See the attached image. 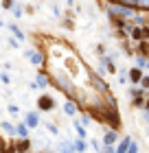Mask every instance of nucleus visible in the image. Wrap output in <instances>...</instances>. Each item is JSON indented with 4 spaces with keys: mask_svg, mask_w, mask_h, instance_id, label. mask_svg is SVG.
I'll return each instance as SVG.
<instances>
[{
    "mask_svg": "<svg viewBox=\"0 0 149 153\" xmlns=\"http://www.w3.org/2000/svg\"><path fill=\"white\" fill-rule=\"evenodd\" d=\"M40 107L42 109H53L55 107V101L50 99V96H42V99H40Z\"/></svg>",
    "mask_w": 149,
    "mask_h": 153,
    "instance_id": "f257e3e1",
    "label": "nucleus"
},
{
    "mask_svg": "<svg viewBox=\"0 0 149 153\" xmlns=\"http://www.w3.org/2000/svg\"><path fill=\"white\" fill-rule=\"evenodd\" d=\"M129 147H132V144H129V138H123V142H121V147L116 149V153H127Z\"/></svg>",
    "mask_w": 149,
    "mask_h": 153,
    "instance_id": "f03ea898",
    "label": "nucleus"
},
{
    "mask_svg": "<svg viewBox=\"0 0 149 153\" xmlns=\"http://www.w3.org/2000/svg\"><path fill=\"white\" fill-rule=\"evenodd\" d=\"M129 77H132V81H140V77H143V74H140L138 68H134L132 72H129Z\"/></svg>",
    "mask_w": 149,
    "mask_h": 153,
    "instance_id": "7ed1b4c3",
    "label": "nucleus"
},
{
    "mask_svg": "<svg viewBox=\"0 0 149 153\" xmlns=\"http://www.w3.org/2000/svg\"><path fill=\"white\" fill-rule=\"evenodd\" d=\"M26 149H29V142H26V140H22V142L18 144V153H24Z\"/></svg>",
    "mask_w": 149,
    "mask_h": 153,
    "instance_id": "20e7f679",
    "label": "nucleus"
},
{
    "mask_svg": "<svg viewBox=\"0 0 149 153\" xmlns=\"http://www.w3.org/2000/svg\"><path fill=\"white\" fill-rule=\"evenodd\" d=\"M114 138H116V133H114V131H110V133H105V144H110V142H114Z\"/></svg>",
    "mask_w": 149,
    "mask_h": 153,
    "instance_id": "39448f33",
    "label": "nucleus"
},
{
    "mask_svg": "<svg viewBox=\"0 0 149 153\" xmlns=\"http://www.w3.org/2000/svg\"><path fill=\"white\" fill-rule=\"evenodd\" d=\"M31 61H33V64H42V55H40V53L31 55Z\"/></svg>",
    "mask_w": 149,
    "mask_h": 153,
    "instance_id": "423d86ee",
    "label": "nucleus"
},
{
    "mask_svg": "<svg viewBox=\"0 0 149 153\" xmlns=\"http://www.w3.org/2000/svg\"><path fill=\"white\" fill-rule=\"evenodd\" d=\"M64 109H66V112H68V114H74V109H77V107H74V103H70V101H68Z\"/></svg>",
    "mask_w": 149,
    "mask_h": 153,
    "instance_id": "0eeeda50",
    "label": "nucleus"
},
{
    "mask_svg": "<svg viewBox=\"0 0 149 153\" xmlns=\"http://www.w3.org/2000/svg\"><path fill=\"white\" fill-rule=\"evenodd\" d=\"M26 120H29V125H31V127H35V125H37V116H35V114H31V116H29Z\"/></svg>",
    "mask_w": 149,
    "mask_h": 153,
    "instance_id": "6e6552de",
    "label": "nucleus"
},
{
    "mask_svg": "<svg viewBox=\"0 0 149 153\" xmlns=\"http://www.w3.org/2000/svg\"><path fill=\"white\" fill-rule=\"evenodd\" d=\"M143 35H147V33H145V31H140V29H136V31H134V37H136V40H140Z\"/></svg>",
    "mask_w": 149,
    "mask_h": 153,
    "instance_id": "1a4fd4ad",
    "label": "nucleus"
},
{
    "mask_svg": "<svg viewBox=\"0 0 149 153\" xmlns=\"http://www.w3.org/2000/svg\"><path fill=\"white\" fill-rule=\"evenodd\" d=\"M2 129H5V131H7V133H11V131H13V127H11V125H9V123H2Z\"/></svg>",
    "mask_w": 149,
    "mask_h": 153,
    "instance_id": "9d476101",
    "label": "nucleus"
},
{
    "mask_svg": "<svg viewBox=\"0 0 149 153\" xmlns=\"http://www.w3.org/2000/svg\"><path fill=\"white\" fill-rule=\"evenodd\" d=\"M37 83H40V85H46V77H44V74H40V77H37Z\"/></svg>",
    "mask_w": 149,
    "mask_h": 153,
    "instance_id": "9b49d317",
    "label": "nucleus"
},
{
    "mask_svg": "<svg viewBox=\"0 0 149 153\" xmlns=\"http://www.w3.org/2000/svg\"><path fill=\"white\" fill-rule=\"evenodd\" d=\"M18 133H20V136H26V127H24V125H20V127H18Z\"/></svg>",
    "mask_w": 149,
    "mask_h": 153,
    "instance_id": "f8f14e48",
    "label": "nucleus"
},
{
    "mask_svg": "<svg viewBox=\"0 0 149 153\" xmlns=\"http://www.w3.org/2000/svg\"><path fill=\"white\" fill-rule=\"evenodd\" d=\"M138 5H143L145 9H149V0H138Z\"/></svg>",
    "mask_w": 149,
    "mask_h": 153,
    "instance_id": "ddd939ff",
    "label": "nucleus"
},
{
    "mask_svg": "<svg viewBox=\"0 0 149 153\" xmlns=\"http://www.w3.org/2000/svg\"><path fill=\"white\" fill-rule=\"evenodd\" d=\"M143 88H149V77H143Z\"/></svg>",
    "mask_w": 149,
    "mask_h": 153,
    "instance_id": "4468645a",
    "label": "nucleus"
},
{
    "mask_svg": "<svg viewBox=\"0 0 149 153\" xmlns=\"http://www.w3.org/2000/svg\"><path fill=\"white\" fill-rule=\"evenodd\" d=\"M64 153H74V151H72L70 147H68V144H64Z\"/></svg>",
    "mask_w": 149,
    "mask_h": 153,
    "instance_id": "2eb2a0df",
    "label": "nucleus"
},
{
    "mask_svg": "<svg viewBox=\"0 0 149 153\" xmlns=\"http://www.w3.org/2000/svg\"><path fill=\"white\" fill-rule=\"evenodd\" d=\"M127 153H136V144H132V147H129V151Z\"/></svg>",
    "mask_w": 149,
    "mask_h": 153,
    "instance_id": "dca6fc26",
    "label": "nucleus"
},
{
    "mask_svg": "<svg viewBox=\"0 0 149 153\" xmlns=\"http://www.w3.org/2000/svg\"><path fill=\"white\" fill-rule=\"evenodd\" d=\"M103 153H114V151H112L110 147H105V151H103Z\"/></svg>",
    "mask_w": 149,
    "mask_h": 153,
    "instance_id": "f3484780",
    "label": "nucleus"
},
{
    "mask_svg": "<svg viewBox=\"0 0 149 153\" xmlns=\"http://www.w3.org/2000/svg\"><path fill=\"white\" fill-rule=\"evenodd\" d=\"M145 118H147V120H149V109H147V114H145Z\"/></svg>",
    "mask_w": 149,
    "mask_h": 153,
    "instance_id": "a211bd4d",
    "label": "nucleus"
}]
</instances>
